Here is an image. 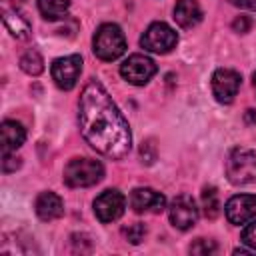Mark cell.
Here are the masks:
<instances>
[{"mask_svg": "<svg viewBox=\"0 0 256 256\" xmlns=\"http://www.w3.org/2000/svg\"><path fill=\"white\" fill-rule=\"evenodd\" d=\"M176 42H178V36L166 22H152L140 38V46L156 54L170 52L176 46Z\"/></svg>", "mask_w": 256, "mask_h": 256, "instance_id": "5b68a950", "label": "cell"}, {"mask_svg": "<svg viewBox=\"0 0 256 256\" xmlns=\"http://www.w3.org/2000/svg\"><path fill=\"white\" fill-rule=\"evenodd\" d=\"M230 4L238 8H246V10H256V0H230Z\"/></svg>", "mask_w": 256, "mask_h": 256, "instance_id": "d4e9b609", "label": "cell"}, {"mask_svg": "<svg viewBox=\"0 0 256 256\" xmlns=\"http://www.w3.org/2000/svg\"><path fill=\"white\" fill-rule=\"evenodd\" d=\"M226 218L232 224H246L256 218V194H238L226 202Z\"/></svg>", "mask_w": 256, "mask_h": 256, "instance_id": "8fae6325", "label": "cell"}, {"mask_svg": "<svg viewBox=\"0 0 256 256\" xmlns=\"http://www.w3.org/2000/svg\"><path fill=\"white\" fill-rule=\"evenodd\" d=\"M250 26H252V20H250L248 16H240V18H236V20L232 22V28H234L236 32H248Z\"/></svg>", "mask_w": 256, "mask_h": 256, "instance_id": "603a6c76", "label": "cell"}, {"mask_svg": "<svg viewBox=\"0 0 256 256\" xmlns=\"http://www.w3.org/2000/svg\"><path fill=\"white\" fill-rule=\"evenodd\" d=\"M52 78L56 82L58 88L62 90H70L76 86V80L82 72V58L78 54H70V56H64V58H56L52 62Z\"/></svg>", "mask_w": 256, "mask_h": 256, "instance_id": "52a82bcc", "label": "cell"}, {"mask_svg": "<svg viewBox=\"0 0 256 256\" xmlns=\"http://www.w3.org/2000/svg\"><path fill=\"white\" fill-rule=\"evenodd\" d=\"M70 8V0H38V10L46 20L62 18Z\"/></svg>", "mask_w": 256, "mask_h": 256, "instance_id": "e0dca14e", "label": "cell"}, {"mask_svg": "<svg viewBox=\"0 0 256 256\" xmlns=\"http://www.w3.org/2000/svg\"><path fill=\"white\" fill-rule=\"evenodd\" d=\"M92 46H94L92 48L94 54L100 60L112 62L126 52V38H124V32L116 24H102L94 34Z\"/></svg>", "mask_w": 256, "mask_h": 256, "instance_id": "7a4b0ae2", "label": "cell"}, {"mask_svg": "<svg viewBox=\"0 0 256 256\" xmlns=\"http://www.w3.org/2000/svg\"><path fill=\"white\" fill-rule=\"evenodd\" d=\"M120 74L126 82L142 86L156 74V64L152 58L144 54H132L120 64Z\"/></svg>", "mask_w": 256, "mask_h": 256, "instance_id": "8992f818", "label": "cell"}, {"mask_svg": "<svg viewBox=\"0 0 256 256\" xmlns=\"http://www.w3.org/2000/svg\"><path fill=\"white\" fill-rule=\"evenodd\" d=\"M130 206L136 212H162L166 206V198L152 188H136L130 194Z\"/></svg>", "mask_w": 256, "mask_h": 256, "instance_id": "7c38bea8", "label": "cell"}, {"mask_svg": "<svg viewBox=\"0 0 256 256\" xmlns=\"http://www.w3.org/2000/svg\"><path fill=\"white\" fill-rule=\"evenodd\" d=\"M26 140V130L16 120H4L2 122V152L8 154L16 148H20Z\"/></svg>", "mask_w": 256, "mask_h": 256, "instance_id": "9a60e30c", "label": "cell"}, {"mask_svg": "<svg viewBox=\"0 0 256 256\" xmlns=\"http://www.w3.org/2000/svg\"><path fill=\"white\" fill-rule=\"evenodd\" d=\"M254 90H256V74H254Z\"/></svg>", "mask_w": 256, "mask_h": 256, "instance_id": "484cf974", "label": "cell"}, {"mask_svg": "<svg viewBox=\"0 0 256 256\" xmlns=\"http://www.w3.org/2000/svg\"><path fill=\"white\" fill-rule=\"evenodd\" d=\"M20 68L30 76H38L44 70V60L36 50H28L20 58Z\"/></svg>", "mask_w": 256, "mask_h": 256, "instance_id": "d6986e66", "label": "cell"}, {"mask_svg": "<svg viewBox=\"0 0 256 256\" xmlns=\"http://www.w3.org/2000/svg\"><path fill=\"white\" fill-rule=\"evenodd\" d=\"M126 198L118 190H104L94 200V212L100 222H114L124 214Z\"/></svg>", "mask_w": 256, "mask_h": 256, "instance_id": "30bf717a", "label": "cell"}, {"mask_svg": "<svg viewBox=\"0 0 256 256\" xmlns=\"http://www.w3.org/2000/svg\"><path fill=\"white\" fill-rule=\"evenodd\" d=\"M242 242L256 250V220H250V224L242 230Z\"/></svg>", "mask_w": 256, "mask_h": 256, "instance_id": "7402d4cb", "label": "cell"}, {"mask_svg": "<svg viewBox=\"0 0 256 256\" xmlns=\"http://www.w3.org/2000/svg\"><path fill=\"white\" fill-rule=\"evenodd\" d=\"M228 180L236 186L256 180V152L250 148H234L226 162Z\"/></svg>", "mask_w": 256, "mask_h": 256, "instance_id": "277c9868", "label": "cell"}, {"mask_svg": "<svg viewBox=\"0 0 256 256\" xmlns=\"http://www.w3.org/2000/svg\"><path fill=\"white\" fill-rule=\"evenodd\" d=\"M240 82H242V78L236 70L218 68L212 76V92H214L216 100L222 104H230L234 100V96L238 94Z\"/></svg>", "mask_w": 256, "mask_h": 256, "instance_id": "9c48e42d", "label": "cell"}, {"mask_svg": "<svg viewBox=\"0 0 256 256\" xmlns=\"http://www.w3.org/2000/svg\"><path fill=\"white\" fill-rule=\"evenodd\" d=\"M34 208H36L38 218L44 220V222L56 220V218H60L64 214L62 198L58 194H54V192H42V194H38Z\"/></svg>", "mask_w": 256, "mask_h": 256, "instance_id": "4fadbf2b", "label": "cell"}, {"mask_svg": "<svg viewBox=\"0 0 256 256\" xmlns=\"http://www.w3.org/2000/svg\"><path fill=\"white\" fill-rule=\"evenodd\" d=\"M168 216L170 222L178 228V230H188L198 222V208L192 196L188 194H180L172 200L170 208H168Z\"/></svg>", "mask_w": 256, "mask_h": 256, "instance_id": "ba28073f", "label": "cell"}, {"mask_svg": "<svg viewBox=\"0 0 256 256\" xmlns=\"http://www.w3.org/2000/svg\"><path fill=\"white\" fill-rule=\"evenodd\" d=\"M122 234H124V238H126L128 242H132V244H140V242L144 240L146 226H144V224H140V222H134V224H130V226L122 228Z\"/></svg>", "mask_w": 256, "mask_h": 256, "instance_id": "ffe728a7", "label": "cell"}, {"mask_svg": "<svg viewBox=\"0 0 256 256\" xmlns=\"http://www.w3.org/2000/svg\"><path fill=\"white\" fill-rule=\"evenodd\" d=\"M174 20L182 28H194L202 20V10L198 0H178L174 6Z\"/></svg>", "mask_w": 256, "mask_h": 256, "instance_id": "5bb4252c", "label": "cell"}, {"mask_svg": "<svg viewBox=\"0 0 256 256\" xmlns=\"http://www.w3.org/2000/svg\"><path fill=\"white\" fill-rule=\"evenodd\" d=\"M18 166H20L18 158H12V156L4 154V160H2V170H4V172H12V170H16Z\"/></svg>", "mask_w": 256, "mask_h": 256, "instance_id": "cb8c5ba5", "label": "cell"}, {"mask_svg": "<svg viewBox=\"0 0 256 256\" xmlns=\"http://www.w3.org/2000/svg\"><path fill=\"white\" fill-rule=\"evenodd\" d=\"M190 252H192V254H214V252H216V244H214L212 240L198 238V240L190 246Z\"/></svg>", "mask_w": 256, "mask_h": 256, "instance_id": "44dd1931", "label": "cell"}, {"mask_svg": "<svg viewBox=\"0 0 256 256\" xmlns=\"http://www.w3.org/2000/svg\"><path fill=\"white\" fill-rule=\"evenodd\" d=\"M104 166L92 158H74L64 168V182L72 188L94 186L102 180Z\"/></svg>", "mask_w": 256, "mask_h": 256, "instance_id": "3957f363", "label": "cell"}, {"mask_svg": "<svg viewBox=\"0 0 256 256\" xmlns=\"http://www.w3.org/2000/svg\"><path fill=\"white\" fill-rule=\"evenodd\" d=\"M78 122L84 140L102 156L122 160L130 152L132 134L128 122L96 80H90L80 94Z\"/></svg>", "mask_w": 256, "mask_h": 256, "instance_id": "6da1fadb", "label": "cell"}, {"mask_svg": "<svg viewBox=\"0 0 256 256\" xmlns=\"http://www.w3.org/2000/svg\"><path fill=\"white\" fill-rule=\"evenodd\" d=\"M202 208H204V216L210 220H214L220 214V198L214 186H206L202 190Z\"/></svg>", "mask_w": 256, "mask_h": 256, "instance_id": "ac0fdd59", "label": "cell"}, {"mask_svg": "<svg viewBox=\"0 0 256 256\" xmlns=\"http://www.w3.org/2000/svg\"><path fill=\"white\" fill-rule=\"evenodd\" d=\"M2 20H4L8 32H10L12 36H16L18 40H26V38L30 36V32H32L30 22H28L24 16H20L18 12H14V10L4 8V16H2Z\"/></svg>", "mask_w": 256, "mask_h": 256, "instance_id": "2e32d148", "label": "cell"}]
</instances>
